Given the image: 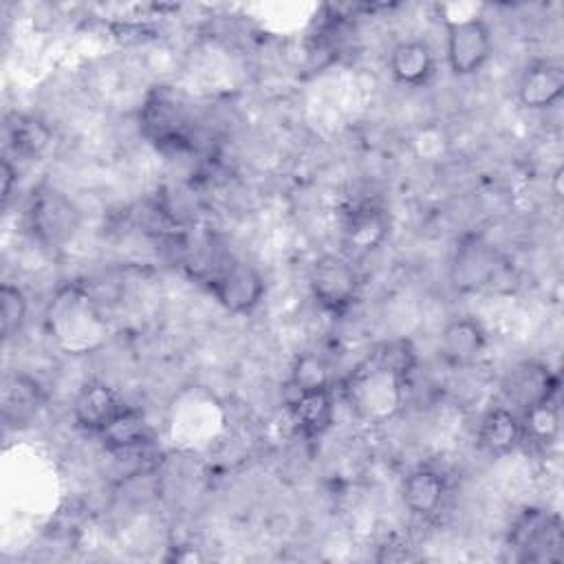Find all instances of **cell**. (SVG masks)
Listing matches in <instances>:
<instances>
[{
  "label": "cell",
  "mask_w": 564,
  "mask_h": 564,
  "mask_svg": "<svg viewBox=\"0 0 564 564\" xmlns=\"http://www.w3.org/2000/svg\"><path fill=\"white\" fill-rule=\"evenodd\" d=\"M505 392L516 405L529 410L553 401V394L557 392V379L544 364L522 361L509 372Z\"/></svg>",
  "instance_id": "30bf717a"
},
{
  "label": "cell",
  "mask_w": 564,
  "mask_h": 564,
  "mask_svg": "<svg viewBox=\"0 0 564 564\" xmlns=\"http://www.w3.org/2000/svg\"><path fill=\"white\" fill-rule=\"evenodd\" d=\"M293 388L304 390V388H317V386H328L326 381V368L319 359L304 355L297 359L293 368Z\"/></svg>",
  "instance_id": "7402d4cb"
},
{
  "label": "cell",
  "mask_w": 564,
  "mask_h": 564,
  "mask_svg": "<svg viewBox=\"0 0 564 564\" xmlns=\"http://www.w3.org/2000/svg\"><path fill=\"white\" fill-rule=\"evenodd\" d=\"M141 130L156 148H185L187 132H185V112L183 106L176 104L174 97L167 93H156L148 97L141 110Z\"/></svg>",
  "instance_id": "8992f818"
},
{
  "label": "cell",
  "mask_w": 564,
  "mask_h": 564,
  "mask_svg": "<svg viewBox=\"0 0 564 564\" xmlns=\"http://www.w3.org/2000/svg\"><path fill=\"white\" fill-rule=\"evenodd\" d=\"M26 308L29 304H26L24 291L15 284L4 282L0 286V328L4 339L13 337L22 328L26 319Z\"/></svg>",
  "instance_id": "ffe728a7"
},
{
  "label": "cell",
  "mask_w": 564,
  "mask_h": 564,
  "mask_svg": "<svg viewBox=\"0 0 564 564\" xmlns=\"http://www.w3.org/2000/svg\"><path fill=\"white\" fill-rule=\"evenodd\" d=\"M42 405L44 394L35 379L26 375H13L11 379H7L2 392V416L7 425H29L37 416Z\"/></svg>",
  "instance_id": "9a60e30c"
},
{
  "label": "cell",
  "mask_w": 564,
  "mask_h": 564,
  "mask_svg": "<svg viewBox=\"0 0 564 564\" xmlns=\"http://www.w3.org/2000/svg\"><path fill=\"white\" fill-rule=\"evenodd\" d=\"M0 181H2V200L7 203L11 198L13 183L18 181V172H15V167L11 165V161L7 156L0 161Z\"/></svg>",
  "instance_id": "cb8c5ba5"
},
{
  "label": "cell",
  "mask_w": 564,
  "mask_h": 564,
  "mask_svg": "<svg viewBox=\"0 0 564 564\" xmlns=\"http://www.w3.org/2000/svg\"><path fill=\"white\" fill-rule=\"evenodd\" d=\"M291 419L304 438H319L333 423L335 405L328 386L295 390L289 403Z\"/></svg>",
  "instance_id": "7c38bea8"
},
{
  "label": "cell",
  "mask_w": 564,
  "mask_h": 564,
  "mask_svg": "<svg viewBox=\"0 0 564 564\" xmlns=\"http://www.w3.org/2000/svg\"><path fill=\"white\" fill-rule=\"evenodd\" d=\"M99 436L108 449L126 452L143 445L150 436V430L139 410L123 405L121 412L112 419V423Z\"/></svg>",
  "instance_id": "e0dca14e"
},
{
  "label": "cell",
  "mask_w": 564,
  "mask_h": 564,
  "mask_svg": "<svg viewBox=\"0 0 564 564\" xmlns=\"http://www.w3.org/2000/svg\"><path fill=\"white\" fill-rule=\"evenodd\" d=\"M498 264L500 262L494 249L480 238L469 236L456 247L452 262V282L458 291H478L482 286H489Z\"/></svg>",
  "instance_id": "ba28073f"
},
{
  "label": "cell",
  "mask_w": 564,
  "mask_h": 564,
  "mask_svg": "<svg viewBox=\"0 0 564 564\" xmlns=\"http://www.w3.org/2000/svg\"><path fill=\"white\" fill-rule=\"evenodd\" d=\"M401 496H403L405 507L414 516H423V518L432 516L443 505L445 480L436 469L419 467V469L410 471L408 478L403 480Z\"/></svg>",
  "instance_id": "2e32d148"
},
{
  "label": "cell",
  "mask_w": 564,
  "mask_h": 564,
  "mask_svg": "<svg viewBox=\"0 0 564 564\" xmlns=\"http://www.w3.org/2000/svg\"><path fill=\"white\" fill-rule=\"evenodd\" d=\"M315 302L328 313H344L357 297L359 275L350 260L341 256H322L311 267L308 275Z\"/></svg>",
  "instance_id": "7a4b0ae2"
},
{
  "label": "cell",
  "mask_w": 564,
  "mask_h": 564,
  "mask_svg": "<svg viewBox=\"0 0 564 564\" xmlns=\"http://www.w3.org/2000/svg\"><path fill=\"white\" fill-rule=\"evenodd\" d=\"M388 234V218L381 209H359L350 216L346 225V245L359 253L370 251L381 245Z\"/></svg>",
  "instance_id": "ac0fdd59"
},
{
  "label": "cell",
  "mask_w": 564,
  "mask_h": 564,
  "mask_svg": "<svg viewBox=\"0 0 564 564\" xmlns=\"http://www.w3.org/2000/svg\"><path fill=\"white\" fill-rule=\"evenodd\" d=\"M51 128L35 117L18 115L13 123H9V143L15 154L24 159H37L44 154V150L51 145Z\"/></svg>",
  "instance_id": "d6986e66"
},
{
  "label": "cell",
  "mask_w": 564,
  "mask_h": 564,
  "mask_svg": "<svg viewBox=\"0 0 564 564\" xmlns=\"http://www.w3.org/2000/svg\"><path fill=\"white\" fill-rule=\"evenodd\" d=\"M390 73L399 84L423 86L436 68L434 51L423 40H403L390 51Z\"/></svg>",
  "instance_id": "5bb4252c"
},
{
  "label": "cell",
  "mask_w": 564,
  "mask_h": 564,
  "mask_svg": "<svg viewBox=\"0 0 564 564\" xmlns=\"http://www.w3.org/2000/svg\"><path fill=\"white\" fill-rule=\"evenodd\" d=\"M487 333L478 319L456 317L441 333V355L449 366H471L485 355Z\"/></svg>",
  "instance_id": "8fae6325"
},
{
  "label": "cell",
  "mask_w": 564,
  "mask_h": 564,
  "mask_svg": "<svg viewBox=\"0 0 564 564\" xmlns=\"http://www.w3.org/2000/svg\"><path fill=\"white\" fill-rule=\"evenodd\" d=\"M209 293L229 313H251L264 297V278L260 271L240 260H227L207 280Z\"/></svg>",
  "instance_id": "6da1fadb"
},
{
  "label": "cell",
  "mask_w": 564,
  "mask_h": 564,
  "mask_svg": "<svg viewBox=\"0 0 564 564\" xmlns=\"http://www.w3.org/2000/svg\"><path fill=\"white\" fill-rule=\"evenodd\" d=\"M123 403L117 392L104 381H88L79 388L73 401V421L79 430L101 434L121 412Z\"/></svg>",
  "instance_id": "9c48e42d"
},
{
  "label": "cell",
  "mask_w": 564,
  "mask_h": 564,
  "mask_svg": "<svg viewBox=\"0 0 564 564\" xmlns=\"http://www.w3.org/2000/svg\"><path fill=\"white\" fill-rule=\"evenodd\" d=\"M29 216L33 234L44 245L57 247L66 242L77 229V209L62 192L53 187H42L35 192Z\"/></svg>",
  "instance_id": "277c9868"
},
{
  "label": "cell",
  "mask_w": 564,
  "mask_h": 564,
  "mask_svg": "<svg viewBox=\"0 0 564 564\" xmlns=\"http://www.w3.org/2000/svg\"><path fill=\"white\" fill-rule=\"evenodd\" d=\"M555 432H557V412L553 408V401L524 410L522 434H529L535 441H551Z\"/></svg>",
  "instance_id": "44dd1931"
},
{
  "label": "cell",
  "mask_w": 564,
  "mask_h": 564,
  "mask_svg": "<svg viewBox=\"0 0 564 564\" xmlns=\"http://www.w3.org/2000/svg\"><path fill=\"white\" fill-rule=\"evenodd\" d=\"M522 421L505 405L489 408L478 423V445L491 456H505L522 441Z\"/></svg>",
  "instance_id": "4fadbf2b"
},
{
  "label": "cell",
  "mask_w": 564,
  "mask_h": 564,
  "mask_svg": "<svg viewBox=\"0 0 564 564\" xmlns=\"http://www.w3.org/2000/svg\"><path fill=\"white\" fill-rule=\"evenodd\" d=\"M434 9L445 26L458 24L465 20H474V18H482L480 15L482 4H474V2H441Z\"/></svg>",
  "instance_id": "603a6c76"
},
{
  "label": "cell",
  "mask_w": 564,
  "mask_h": 564,
  "mask_svg": "<svg viewBox=\"0 0 564 564\" xmlns=\"http://www.w3.org/2000/svg\"><path fill=\"white\" fill-rule=\"evenodd\" d=\"M564 95V68L553 59L527 64L518 79V101L529 110H546Z\"/></svg>",
  "instance_id": "52a82bcc"
},
{
  "label": "cell",
  "mask_w": 564,
  "mask_h": 564,
  "mask_svg": "<svg viewBox=\"0 0 564 564\" xmlns=\"http://www.w3.org/2000/svg\"><path fill=\"white\" fill-rule=\"evenodd\" d=\"M516 546L524 549L522 560L529 562H551L560 560L562 546V524L557 516L527 509L511 531Z\"/></svg>",
  "instance_id": "5b68a950"
},
{
  "label": "cell",
  "mask_w": 564,
  "mask_h": 564,
  "mask_svg": "<svg viewBox=\"0 0 564 564\" xmlns=\"http://www.w3.org/2000/svg\"><path fill=\"white\" fill-rule=\"evenodd\" d=\"M447 29V64L454 75H474L491 57V33L482 18L449 24Z\"/></svg>",
  "instance_id": "3957f363"
}]
</instances>
